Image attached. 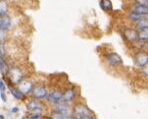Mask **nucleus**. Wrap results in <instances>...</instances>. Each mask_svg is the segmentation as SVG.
<instances>
[{
  "mask_svg": "<svg viewBox=\"0 0 148 119\" xmlns=\"http://www.w3.org/2000/svg\"><path fill=\"white\" fill-rule=\"evenodd\" d=\"M9 75H10V79H11L12 83L14 84H21L23 82V72L19 68L13 67L9 70Z\"/></svg>",
  "mask_w": 148,
  "mask_h": 119,
  "instance_id": "nucleus-1",
  "label": "nucleus"
},
{
  "mask_svg": "<svg viewBox=\"0 0 148 119\" xmlns=\"http://www.w3.org/2000/svg\"><path fill=\"white\" fill-rule=\"evenodd\" d=\"M124 37L129 42H134L139 39V32L132 28H126L124 30Z\"/></svg>",
  "mask_w": 148,
  "mask_h": 119,
  "instance_id": "nucleus-2",
  "label": "nucleus"
},
{
  "mask_svg": "<svg viewBox=\"0 0 148 119\" xmlns=\"http://www.w3.org/2000/svg\"><path fill=\"white\" fill-rule=\"evenodd\" d=\"M54 112L59 113V114L64 115V116H72L74 110H73V108L69 104H66V103H61V104H60L59 103V104L54 108Z\"/></svg>",
  "mask_w": 148,
  "mask_h": 119,
  "instance_id": "nucleus-3",
  "label": "nucleus"
},
{
  "mask_svg": "<svg viewBox=\"0 0 148 119\" xmlns=\"http://www.w3.org/2000/svg\"><path fill=\"white\" fill-rule=\"evenodd\" d=\"M106 58H107V61H108V63H109V65H110V66H112V67L119 66V65H121L123 63L122 57L116 52L108 53Z\"/></svg>",
  "mask_w": 148,
  "mask_h": 119,
  "instance_id": "nucleus-4",
  "label": "nucleus"
},
{
  "mask_svg": "<svg viewBox=\"0 0 148 119\" xmlns=\"http://www.w3.org/2000/svg\"><path fill=\"white\" fill-rule=\"evenodd\" d=\"M62 98H63V93L59 91H53L50 93H48L47 95V100L48 102L51 103H54V104H59L60 102H62Z\"/></svg>",
  "mask_w": 148,
  "mask_h": 119,
  "instance_id": "nucleus-5",
  "label": "nucleus"
},
{
  "mask_svg": "<svg viewBox=\"0 0 148 119\" xmlns=\"http://www.w3.org/2000/svg\"><path fill=\"white\" fill-rule=\"evenodd\" d=\"M32 95L36 98H47L48 93H47V90L45 86H37L32 91Z\"/></svg>",
  "mask_w": 148,
  "mask_h": 119,
  "instance_id": "nucleus-6",
  "label": "nucleus"
},
{
  "mask_svg": "<svg viewBox=\"0 0 148 119\" xmlns=\"http://www.w3.org/2000/svg\"><path fill=\"white\" fill-rule=\"evenodd\" d=\"M34 84H32V81L29 80H23V82L20 84V88L19 90L24 93V95H27V93H29L31 92L34 91Z\"/></svg>",
  "mask_w": 148,
  "mask_h": 119,
  "instance_id": "nucleus-7",
  "label": "nucleus"
},
{
  "mask_svg": "<svg viewBox=\"0 0 148 119\" xmlns=\"http://www.w3.org/2000/svg\"><path fill=\"white\" fill-rule=\"evenodd\" d=\"M135 62H136V64L138 65V66L143 68L148 63V54L146 52H143V51L138 52L135 55Z\"/></svg>",
  "mask_w": 148,
  "mask_h": 119,
  "instance_id": "nucleus-8",
  "label": "nucleus"
},
{
  "mask_svg": "<svg viewBox=\"0 0 148 119\" xmlns=\"http://www.w3.org/2000/svg\"><path fill=\"white\" fill-rule=\"evenodd\" d=\"M74 112L76 113L77 118L81 117V116H84V115H90L91 114V111L86 105L84 104H79L75 107Z\"/></svg>",
  "mask_w": 148,
  "mask_h": 119,
  "instance_id": "nucleus-9",
  "label": "nucleus"
},
{
  "mask_svg": "<svg viewBox=\"0 0 148 119\" xmlns=\"http://www.w3.org/2000/svg\"><path fill=\"white\" fill-rule=\"evenodd\" d=\"M77 93L74 90L69 89L66 92L63 93V98H62V103H67V102H71L76 98Z\"/></svg>",
  "mask_w": 148,
  "mask_h": 119,
  "instance_id": "nucleus-10",
  "label": "nucleus"
},
{
  "mask_svg": "<svg viewBox=\"0 0 148 119\" xmlns=\"http://www.w3.org/2000/svg\"><path fill=\"white\" fill-rule=\"evenodd\" d=\"M27 109L31 111H36V112H40L43 109V106L36 100H31L27 102Z\"/></svg>",
  "mask_w": 148,
  "mask_h": 119,
  "instance_id": "nucleus-11",
  "label": "nucleus"
},
{
  "mask_svg": "<svg viewBox=\"0 0 148 119\" xmlns=\"http://www.w3.org/2000/svg\"><path fill=\"white\" fill-rule=\"evenodd\" d=\"M12 26V20L9 16H3L0 19V30L6 32Z\"/></svg>",
  "mask_w": 148,
  "mask_h": 119,
  "instance_id": "nucleus-12",
  "label": "nucleus"
},
{
  "mask_svg": "<svg viewBox=\"0 0 148 119\" xmlns=\"http://www.w3.org/2000/svg\"><path fill=\"white\" fill-rule=\"evenodd\" d=\"M99 6L103 11H111L112 10V2L110 0H100Z\"/></svg>",
  "mask_w": 148,
  "mask_h": 119,
  "instance_id": "nucleus-13",
  "label": "nucleus"
},
{
  "mask_svg": "<svg viewBox=\"0 0 148 119\" xmlns=\"http://www.w3.org/2000/svg\"><path fill=\"white\" fill-rule=\"evenodd\" d=\"M10 92H11V93L13 95V97L15 98H17V100H24L25 95L21 92V91L19 90V89H16V88H14V87H11V88H10Z\"/></svg>",
  "mask_w": 148,
  "mask_h": 119,
  "instance_id": "nucleus-14",
  "label": "nucleus"
},
{
  "mask_svg": "<svg viewBox=\"0 0 148 119\" xmlns=\"http://www.w3.org/2000/svg\"><path fill=\"white\" fill-rule=\"evenodd\" d=\"M134 11L136 12L137 14L141 15V16H145V15L148 14V7H146V6H141V5H136Z\"/></svg>",
  "mask_w": 148,
  "mask_h": 119,
  "instance_id": "nucleus-15",
  "label": "nucleus"
},
{
  "mask_svg": "<svg viewBox=\"0 0 148 119\" xmlns=\"http://www.w3.org/2000/svg\"><path fill=\"white\" fill-rule=\"evenodd\" d=\"M129 18H130V20H132V21H134V22H140L141 20H143L145 19V16H141V15H139V14H137L136 12H134V11H132V13H130L129 15Z\"/></svg>",
  "mask_w": 148,
  "mask_h": 119,
  "instance_id": "nucleus-16",
  "label": "nucleus"
},
{
  "mask_svg": "<svg viewBox=\"0 0 148 119\" xmlns=\"http://www.w3.org/2000/svg\"><path fill=\"white\" fill-rule=\"evenodd\" d=\"M137 27H138L139 32L140 31H147L148 30V19L145 18V19L141 20L140 22L137 23Z\"/></svg>",
  "mask_w": 148,
  "mask_h": 119,
  "instance_id": "nucleus-17",
  "label": "nucleus"
},
{
  "mask_svg": "<svg viewBox=\"0 0 148 119\" xmlns=\"http://www.w3.org/2000/svg\"><path fill=\"white\" fill-rule=\"evenodd\" d=\"M0 69H1L2 75L9 73V70H10V69H8V66H7V63L4 61V56H1V65H0Z\"/></svg>",
  "mask_w": 148,
  "mask_h": 119,
  "instance_id": "nucleus-18",
  "label": "nucleus"
},
{
  "mask_svg": "<svg viewBox=\"0 0 148 119\" xmlns=\"http://www.w3.org/2000/svg\"><path fill=\"white\" fill-rule=\"evenodd\" d=\"M7 11H8V5L5 1H1V3H0V15H1V17L6 16Z\"/></svg>",
  "mask_w": 148,
  "mask_h": 119,
  "instance_id": "nucleus-19",
  "label": "nucleus"
},
{
  "mask_svg": "<svg viewBox=\"0 0 148 119\" xmlns=\"http://www.w3.org/2000/svg\"><path fill=\"white\" fill-rule=\"evenodd\" d=\"M139 39L140 40H148V30L147 31L139 32Z\"/></svg>",
  "mask_w": 148,
  "mask_h": 119,
  "instance_id": "nucleus-20",
  "label": "nucleus"
},
{
  "mask_svg": "<svg viewBox=\"0 0 148 119\" xmlns=\"http://www.w3.org/2000/svg\"><path fill=\"white\" fill-rule=\"evenodd\" d=\"M29 119H42V114L41 112H34V114L29 117Z\"/></svg>",
  "mask_w": 148,
  "mask_h": 119,
  "instance_id": "nucleus-21",
  "label": "nucleus"
},
{
  "mask_svg": "<svg viewBox=\"0 0 148 119\" xmlns=\"http://www.w3.org/2000/svg\"><path fill=\"white\" fill-rule=\"evenodd\" d=\"M136 5H141V6L148 7V0H140V1H136Z\"/></svg>",
  "mask_w": 148,
  "mask_h": 119,
  "instance_id": "nucleus-22",
  "label": "nucleus"
},
{
  "mask_svg": "<svg viewBox=\"0 0 148 119\" xmlns=\"http://www.w3.org/2000/svg\"><path fill=\"white\" fill-rule=\"evenodd\" d=\"M6 32L4 31H1V34H0V40H1V44H4V40H5V35H6V34H5Z\"/></svg>",
  "mask_w": 148,
  "mask_h": 119,
  "instance_id": "nucleus-23",
  "label": "nucleus"
},
{
  "mask_svg": "<svg viewBox=\"0 0 148 119\" xmlns=\"http://www.w3.org/2000/svg\"><path fill=\"white\" fill-rule=\"evenodd\" d=\"M5 90H6V87H5V85H4L3 80H1V82H0V91H1V93H2V92H5Z\"/></svg>",
  "mask_w": 148,
  "mask_h": 119,
  "instance_id": "nucleus-24",
  "label": "nucleus"
},
{
  "mask_svg": "<svg viewBox=\"0 0 148 119\" xmlns=\"http://www.w3.org/2000/svg\"><path fill=\"white\" fill-rule=\"evenodd\" d=\"M77 119H95L93 116H92L91 114L90 115H84V116H81V117H79Z\"/></svg>",
  "mask_w": 148,
  "mask_h": 119,
  "instance_id": "nucleus-25",
  "label": "nucleus"
},
{
  "mask_svg": "<svg viewBox=\"0 0 148 119\" xmlns=\"http://www.w3.org/2000/svg\"><path fill=\"white\" fill-rule=\"evenodd\" d=\"M1 100H2V102H7V98H6V93H5V92L1 93Z\"/></svg>",
  "mask_w": 148,
  "mask_h": 119,
  "instance_id": "nucleus-26",
  "label": "nucleus"
},
{
  "mask_svg": "<svg viewBox=\"0 0 148 119\" xmlns=\"http://www.w3.org/2000/svg\"><path fill=\"white\" fill-rule=\"evenodd\" d=\"M142 71H143V73H144L145 75L148 76V63H147L146 65H145L143 68H142Z\"/></svg>",
  "mask_w": 148,
  "mask_h": 119,
  "instance_id": "nucleus-27",
  "label": "nucleus"
},
{
  "mask_svg": "<svg viewBox=\"0 0 148 119\" xmlns=\"http://www.w3.org/2000/svg\"><path fill=\"white\" fill-rule=\"evenodd\" d=\"M5 53V45L4 44H1V56H4Z\"/></svg>",
  "mask_w": 148,
  "mask_h": 119,
  "instance_id": "nucleus-28",
  "label": "nucleus"
},
{
  "mask_svg": "<svg viewBox=\"0 0 148 119\" xmlns=\"http://www.w3.org/2000/svg\"><path fill=\"white\" fill-rule=\"evenodd\" d=\"M0 119H5V117H4V115H3V114L0 115Z\"/></svg>",
  "mask_w": 148,
  "mask_h": 119,
  "instance_id": "nucleus-29",
  "label": "nucleus"
}]
</instances>
